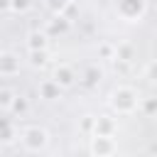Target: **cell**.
<instances>
[{"mask_svg":"<svg viewBox=\"0 0 157 157\" xmlns=\"http://www.w3.org/2000/svg\"><path fill=\"white\" fill-rule=\"evenodd\" d=\"M74 78H76V76H74V71H71L69 66H59V69L54 71V81H56L61 88L71 86V83H74Z\"/></svg>","mask_w":157,"mask_h":157,"instance_id":"cell-5","label":"cell"},{"mask_svg":"<svg viewBox=\"0 0 157 157\" xmlns=\"http://www.w3.org/2000/svg\"><path fill=\"white\" fill-rule=\"evenodd\" d=\"M47 142H49V135H47V130H42V128H27V130L22 132V145H25L29 152L44 150Z\"/></svg>","mask_w":157,"mask_h":157,"instance_id":"cell-2","label":"cell"},{"mask_svg":"<svg viewBox=\"0 0 157 157\" xmlns=\"http://www.w3.org/2000/svg\"><path fill=\"white\" fill-rule=\"evenodd\" d=\"M113 101V105H115V110L118 113H130V110H135V105H137V93L132 91V88H118V91H113V96H110Z\"/></svg>","mask_w":157,"mask_h":157,"instance_id":"cell-1","label":"cell"},{"mask_svg":"<svg viewBox=\"0 0 157 157\" xmlns=\"http://www.w3.org/2000/svg\"><path fill=\"white\" fill-rule=\"evenodd\" d=\"M115 7H118V12H120V17H123V20L135 22V20H140V17L145 15L147 2H145V0H118V2H115Z\"/></svg>","mask_w":157,"mask_h":157,"instance_id":"cell-3","label":"cell"},{"mask_svg":"<svg viewBox=\"0 0 157 157\" xmlns=\"http://www.w3.org/2000/svg\"><path fill=\"white\" fill-rule=\"evenodd\" d=\"M10 7L17 10V12H27L32 7V0H10Z\"/></svg>","mask_w":157,"mask_h":157,"instance_id":"cell-10","label":"cell"},{"mask_svg":"<svg viewBox=\"0 0 157 157\" xmlns=\"http://www.w3.org/2000/svg\"><path fill=\"white\" fill-rule=\"evenodd\" d=\"M12 98H15V93L7 91V88H2L0 91V108H10L12 105Z\"/></svg>","mask_w":157,"mask_h":157,"instance_id":"cell-9","label":"cell"},{"mask_svg":"<svg viewBox=\"0 0 157 157\" xmlns=\"http://www.w3.org/2000/svg\"><path fill=\"white\" fill-rule=\"evenodd\" d=\"M27 47H29V49H47V34H44V32H32Z\"/></svg>","mask_w":157,"mask_h":157,"instance_id":"cell-7","label":"cell"},{"mask_svg":"<svg viewBox=\"0 0 157 157\" xmlns=\"http://www.w3.org/2000/svg\"><path fill=\"white\" fill-rule=\"evenodd\" d=\"M110 130H113V123H110L108 118H98V123H96V135H110Z\"/></svg>","mask_w":157,"mask_h":157,"instance_id":"cell-8","label":"cell"},{"mask_svg":"<svg viewBox=\"0 0 157 157\" xmlns=\"http://www.w3.org/2000/svg\"><path fill=\"white\" fill-rule=\"evenodd\" d=\"M7 7H10V0H0V12L7 10Z\"/></svg>","mask_w":157,"mask_h":157,"instance_id":"cell-13","label":"cell"},{"mask_svg":"<svg viewBox=\"0 0 157 157\" xmlns=\"http://www.w3.org/2000/svg\"><path fill=\"white\" fill-rule=\"evenodd\" d=\"M66 5H69V0H52V2H49V7H52L54 15H61V10H64Z\"/></svg>","mask_w":157,"mask_h":157,"instance_id":"cell-11","label":"cell"},{"mask_svg":"<svg viewBox=\"0 0 157 157\" xmlns=\"http://www.w3.org/2000/svg\"><path fill=\"white\" fill-rule=\"evenodd\" d=\"M17 71H20V59H17L15 54H10V52L0 54V74L12 76V74H17Z\"/></svg>","mask_w":157,"mask_h":157,"instance_id":"cell-4","label":"cell"},{"mask_svg":"<svg viewBox=\"0 0 157 157\" xmlns=\"http://www.w3.org/2000/svg\"><path fill=\"white\" fill-rule=\"evenodd\" d=\"M39 93H42L44 98H49V101H52V98H56V96L61 93V86H59L54 78H49V81H44V83L39 86Z\"/></svg>","mask_w":157,"mask_h":157,"instance_id":"cell-6","label":"cell"},{"mask_svg":"<svg viewBox=\"0 0 157 157\" xmlns=\"http://www.w3.org/2000/svg\"><path fill=\"white\" fill-rule=\"evenodd\" d=\"M147 76H150L152 81H157V61H152V64L147 66Z\"/></svg>","mask_w":157,"mask_h":157,"instance_id":"cell-12","label":"cell"}]
</instances>
